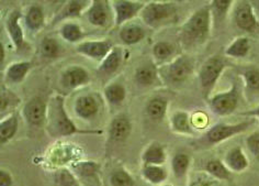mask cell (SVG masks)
<instances>
[{"mask_svg": "<svg viewBox=\"0 0 259 186\" xmlns=\"http://www.w3.org/2000/svg\"><path fill=\"white\" fill-rule=\"evenodd\" d=\"M153 56L158 62H166L172 57L175 53L174 44L168 41H158L153 47Z\"/></svg>", "mask_w": 259, "mask_h": 186, "instance_id": "d590c367", "label": "cell"}, {"mask_svg": "<svg viewBox=\"0 0 259 186\" xmlns=\"http://www.w3.org/2000/svg\"><path fill=\"white\" fill-rule=\"evenodd\" d=\"M177 7L169 2H148L141 12V18L147 27L158 29L177 20Z\"/></svg>", "mask_w": 259, "mask_h": 186, "instance_id": "277c9868", "label": "cell"}, {"mask_svg": "<svg viewBox=\"0 0 259 186\" xmlns=\"http://www.w3.org/2000/svg\"><path fill=\"white\" fill-rule=\"evenodd\" d=\"M24 24L31 32L40 31L45 25V14L41 5L33 4L24 15Z\"/></svg>", "mask_w": 259, "mask_h": 186, "instance_id": "7402d4cb", "label": "cell"}, {"mask_svg": "<svg viewBox=\"0 0 259 186\" xmlns=\"http://www.w3.org/2000/svg\"><path fill=\"white\" fill-rule=\"evenodd\" d=\"M32 68L30 61H21L12 63L6 69V81L10 84H20L22 83Z\"/></svg>", "mask_w": 259, "mask_h": 186, "instance_id": "603a6c76", "label": "cell"}, {"mask_svg": "<svg viewBox=\"0 0 259 186\" xmlns=\"http://www.w3.org/2000/svg\"><path fill=\"white\" fill-rule=\"evenodd\" d=\"M132 132L131 120L124 114L114 116L109 126V139L115 143L125 142Z\"/></svg>", "mask_w": 259, "mask_h": 186, "instance_id": "9a60e30c", "label": "cell"}, {"mask_svg": "<svg viewBox=\"0 0 259 186\" xmlns=\"http://www.w3.org/2000/svg\"><path fill=\"white\" fill-rule=\"evenodd\" d=\"M190 120L192 127L197 128V129H203L209 123L208 115L204 111H194L190 116Z\"/></svg>", "mask_w": 259, "mask_h": 186, "instance_id": "7bdbcfd3", "label": "cell"}, {"mask_svg": "<svg viewBox=\"0 0 259 186\" xmlns=\"http://www.w3.org/2000/svg\"><path fill=\"white\" fill-rule=\"evenodd\" d=\"M233 19L236 27L247 33H255L259 30V20L252 4L249 2H237L233 11Z\"/></svg>", "mask_w": 259, "mask_h": 186, "instance_id": "ba28073f", "label": "cell"}, {"mask_svg": "<svg viewBox=\"0 0 259 186\" xmlns=\"http://www.w3.org/2000/svg\"><path fill=\"white\" fill-rule=\"evenodd\" d=\"M119 38L125 46H135L145 39L146 30L139 23L128 22L121 27Z\"/></svg>", "mask_w": 259, "mask_h": 186, "instance_id": "ffe728a7", "label": "cell"}, {"mask_svg": "<svg viewBox=\"0 0 259 186\" xmlns=\"http://www.w3.org/2000/svg\"><path fill=\"white\" fill-rule=\"evenodd\" d=\"M254 4L256 5V11L258 12V14H259V0H258V2H254Z\"/></svg>", "mask_w": 259, "mask_h": 186, "instance_id": "c3c4849f", "label": "cell"}, {"mask_svg": "<svg viewBox=\"0 0 259 186\" xmlns=\"http://www.w3.org/2000/svg\"><path fill=\"white\" fill-rule=\"evenodd\" d=\"M123 63V50L120 47H114L109 55L103 60L97 69V76L98 79L111 78L118 72Z\"/></svg>", "mask_w": 259, "mask_h": 186, "instance_id": "ac0fdd59", "label": "cell"}, {"mask_svg": "<svg viewBox=\"0 0 259 186\" xmlns=\"http://www.w3.org/2000/svg\"><path fill=\"white\" fill-rule=\"evenodd\" d=\"M205 172L208 173L213 178L219 181H231L232 179V171L225 165L224 162L219 159L209 160L204 166Z\"/></svg>", "mask_w": 259, "mask_h": 186, "instance_id": "484cf974", "label": "cell"}, {"mask_svg": "<svg viewBox=\"0 0 259 186\" xmlns=\"http://www.w3.org/2000/svg\"><path fill=\"white\" fill-rule=\"evenodd\" d=\"M211 6H202L193 11L188 20L179 29V41L186 50H193L203 46L209 40L212 27Z\"/></svg>", "mask_w": 259, "mask_h": 186, "instance_id": "6da1fadb", "label": "cell"}, {"mask_svg": "<svg viewBox=\"0 0 259 186\" xmlns=\"http://www.w3.org/2000/svg\"><path fill=\"white\" fill-rule=\"evenodd\" d=\"M189 186H217V184L214 181H211V179L199 178L197 181L192 182Z\"/></svg>", "mask_w": 259, "mask_h": 186, "instance_id": "f6af8a7d", "label": "cell"}, {"mask_svg": "<svg viewBox=\"0 0 259 186\" xmlns=\"http://www.w3.org/2000/svg\"><path fill=\"white\" fill-rule=\"evenodd\" d=\"M224 163L234 173H242L248 169L249 162L241 146H234L225 155Z\"/></svg>", "mask_w": 259, "mask_h": 186, "instance_id": "44dd1931", "label": "cell"}, {"mask_svg": "<svg viewBox=\"0 0 259 186\" xmlns=\"http://www.w3.org/2000/svg\"><path fill=\"white\" fill-rule=\"evenodd\" d=\"M22 18L21 12L19 10H12L6 20V30L8 32L9 39L14 43V47L18 53L23 51L25 46L23 29L20 24V20Z\"/></svg>", "mask_w": 259, "mask_h": 186, "instance_id": "5bb4252c", "label": "cell"}, {"mask_svg": "<svg viewBox=\"0 0 259 186\" xmlns=\"http://www.w3.org/2000/svg\"><path fill=\"white\" fill-rule=\"evenodd\" d=\"M163 84L169 87H180L191 78L193 73V63L186 54L178 55L169 63L158 68Z\"/></svg>", "mask_w": 259, "mask_h": 186, "instance_id": "3957f363", "label": "cell"}, {"mask_svg": "<svg viewBox=\"0 0 259 186\" xmlns=\"http://www.w3.org/2000/svg\"><path fill=\"white\" fill-rule=\"evenodd\" d=\"M191 163L190 156L185 152H177L171 160L172 174L176 178H183L187 175Z\"/></svg>", "mask_w": 259, "mask_h": 186, "instance_id": "836d02e7", "label": "cell"}, {"mask_svg": "<svg viewBox=\"0 0 259 186\" xmlns=\"http://www.w3.org/2000/svg\"><path fill=\"white\" fill-rule=\"evenodd\" d=\"M25 121L33 127H41L47 124L48 102L41 97L31 98L22 109Z\"/></svg>", "mask_w": 259, "mask_h": 186, "instance_id": "7c38bea8", "label": "cell"}, {"mask_svg": "<svg viewBox=\"0 0 259 186\" xmlns=\"http://www.w3.org/2000/svg\"><path fill=\"white\" fill-rule=\"evenodd\" d=\"M143 165H163L166 162L165 147L159 142H153L148 145L142 155Z\"/></svg>", "mask_w": 259, "mask_h": 186, "instance_id": "cb8c5ba5", "label": "cell"}, {"mask_svg": "<svg viewBox=\"0 0 259 186\" xmlns=\"http://www.w3.org/2000/svg\"><path fill=\"white\" fill-rule=\"evenodd\" d=\"M244 81L245 91L247 94L259 92V68L254 65L243 67L239 72Z\"/></svg>", "mask_w": 259, "mask_h": 186, "instance_id": "f546056e", "label": "cell"}, {"mask_svg": "<svg viewBox=\"0 0 259 186\" xmlns=\"http://www.w3.org/2000/svg\"><path fill=\"white\" fill-rule=\"evenodd\" d=\"M241 116H246V117H251L259 120V106H257L254 109H250V110L241 113Z\"/></svg>", "mask_w": 259, "mask_h": 186, "instance_id": "bcb514c9", "label": "cell"}, {"mask_svg": "<svg viewBox=\"0 0 259 186\" xmlns=\"http://www.w3.org/2000/svg\"><path fill=\"white\" fill-rule=\"evenodd\" d=\"M246 146L249 150L250 155L254 157L257 162H259V130L251 132L245 140Z\"/></svg>", "mask_w": 259, "mask_h": 186, "instance_id": "b9f144b4", "label": "cell"}, {"mask_svg": "<svg viewBox=\"0 0 259 186\" xmlns=\"http://www.w3.org/2000/svg\"><path fill=\"white\" fill-rule=\"evenodd\" d=\"M168 109V100L164 97H154L148 100L145 107L146 115L155 123H160L166 117Z\"/></svg>", "mask_w": 259, "mask_h": 186, "instance_id": "d4e9b609", "label": "cell"}, {"mask_svg": "<svg viewBox=\"0 0 259 186\" xmlns=\"http://www.w3.org/2000/svg\"><path fill=\"white\" fill-rule=\"evenodd\" d=\"M250 41L247 36H239L225 49V55L234 59H242L249 53Z\"/></svg>", "mask_w": 259, "mask_h": 186, "instance_id": "4dcf8cb0", "label": "cell"}, {"mask_svg": "<svg viewBox=\"0 0 259 186\" xmlns=\"http://www.w3.org/2000/svg\"><path fill=\"white\" fill-rule=\"evenodd\" d=\"M228 66V62L221 55H212L202 64L199 69L198 78L203 97L208 100L213 88Z\"/></svg>", "mask_w": 259, "mask_h": 186, "instance_id": "8992f818", "label": "cell"}, {"mask_svg": "<svg viewBox=\"0 0 259 186\" xmlns=\"http://www.w3.org/2000/svg\"><path fill=\"white\" fill-rule=\"evenodd\" d=\"M0 54H2V56H0V61H2V65H3V63L5 61V48L3 46V43H0Z\"/></svg>", "mask_w": 259, "mask_h": 186, "instance_id": "7dc6e473", "label": "cell"}, {"mask_svg": "<svg viewBox=\"0 0 259 186\" xmlns=\"http://www.w3.org/2000/svg\"><path fill=\"white\" fill-rule=\"evenodd\" d=\"M19 127V118L17 114H10L9 116L2 119L0 123V142L6 144L16 136Z\"/></svg>", "mask_w": 259, "mask_h": 186, "instance_id": "4316f807", "label": "cell"}, {"mask_svg": "<svg viewBox=\"0 0 259 186\" xmlns=\"http://www.w3.org/2000/svg\"><path fill=\"white\" fill-rule=\"evenodd\" d=\"M110 184L111 186H134L135 181L127 171L124 169H118L110 175Z\"/></svg>", "mask_w": 259, "mask_h": 186, "instance_id": "f35d334b", "label": "cell"}, {"mask_svg": "<svg viewBox=\"0 0 259 186\" xmlns=\"http://www.w3.org/2000/svg\"><path fill=\"white\" fill-rule=\"evenodd\" d=\"M60 34L68 43H77L83 39V31L78 23L74 21H66L60 28Z\"/></svg>", "mask_w": 259, "mask_h": 186, "instance_id": "1f68e13d", "label": "cell"}, {"mask_svg": "<svg viewBox=\"0 0 259 186\" xmlns=\"http://www.w3.org/2000/svg\"><path fill=\"white\" fill-rule=\"evenodd\" d=\"M0 111L2 114L6 113L7 110L12 107L17 106L19 102H20V99L17 97V95L15 93H12L8 89H2V96H0Z\"/></svg>", "mask_w": 259, "mask_h": 186, "instance_id": "60d3db41", "label": "cell"}, {"mask_svg": "<svg viewBox=\"0 0 259 186\" xmlns=\"http://www.w3.org/2000/svg\"><path fill=\"white\" fill-rule=\"evenodd\" d=\"M40 52L45 59H56L61 53L60 43L54 38L45 36L40 44Z\"/></svg>", "mask_w": 259, "mask_h": 186, "instance_id": "8d00e7d4", "label": "cell"}, {"mask_svg": "<svg viewBox=\"0 0 259 186\" xmlns=\"http://www.w3.org/2000/svg\"><path fill=\"white\" fill-rule=\"evenodd\" d=\"M89 82L90 75L88 70L80 65H72L66 67L60 79L61 86L69 92L87 85Z\"/></svg>", "mask_w": 259, "mask_h": 186, "instance_id": "4fadbf2b", "label": "cell"}, {"mask_svg": "<svg viewBox=\"0 0 259 186\" xmlns=\"http://www.w3.org/2000/svg\"><path fill=\"white\" fill-rule=\"evenodd\" d=\"M74 110L80 119L92 120L98 116L100 110V104L98 99L92 94L81 95L75 101Z\"/></svg>", "mask_w": 259, "mask_h": 186, "instance_id": "e0dca14e", "label": "cell"}, {"mask_svg": "<svg viewBox=\"0 0 259 186\" xmlns=\"http://www.w3.org/2000/svg\"><path fill=\"white\" fill-rule=\"evenodd\" d=\"M55 184L57 186H80L76 176L68 169H61L55 175Z\"/></svg>", "mask_w": 259, "mask_h": 186, "instance_id": "ab89813d", "label": "cell"}, {"mask_svg": "<svg viewBox=\"0 0 259 186\" xmlns=\"http://www.w3.org/2000/svg\"><path fill=\"white\" fill-rule=\"evenodd\" d=\"M232 0H213L210 3L213 21L222 22L233 6Z\"/></svg>", "mask_w": 259, "mask_h": 186, "instance_id": "74e56055", "label": "cell"}, {"mask_svg": "<svg viewBox=\"0 0 259 186\" xmlns=\"http://www.w3.org/2000/svg\"><path fill=\"white\" fill-rule=\"evenodd\" d=\"M47 131L53 138H64L76 133H88L81 131L73 123L65 108V99L62 95L52 96L48 101Z\"/></svg>", "mask_w": 259, "mask_h": 186, "instance_id": "7a4b0ae2", "label": "cell"}, {"mask_svg": "<svg viewBox=\"0 0 259 186\" xmlns=\"http://www.w3.org/2000/svg\"><path fill=\"white\" fill-rule=\"evenodd\" d=\"M145 5L146 3L133 2V0H113L111 2V6L114 16V24L120 27V25L128 23L132 19L141 15Z\"/></svg>", "mask_w": 259, "mask_h": 186, "instance_id": "30bf717a", "label": "cell"}, {"mask_svg": "<svg viewBox=\"0 0 259 186\" xmlns=\"http://www.w3.org/2000/svg\"><path fill=\"white\" fill-rule=\"evenodd\" d=\"M255 118H251L250 120H245L236 124H217L205 131L203 136L200 138L199 142L203 146H212L220 144L225 140H228L232 137H235L237 134L248 130L249 128L255 124Z\"/></svg>", "mask_w": 259, "mask_h": 186, "instance_id": "5b68a950", "label": "cell"}, {"mask_svg": "<svg viewBox=\"0 0 259 186\" xmlns=\"http://www.w3.org/2000/svg\"><path fill=\"white\" fill-rule=\"evenodd\" d=\"M161 186H172V185H170V184H165V185H161Z\"/></svg>", "mask_w": 259, "mask_h": 186, "instance_id": "681fc988", "label": "cell"}, {"mask_svg": "<svg viewBox=\"0 0 259 186\" xmlns=\"http://www.w3.org/2000/svg\"><path fill=\"white\" fill-rule=\"evenodd\" d=\"M142 175L148 183L158 185L166 181L167 171L163 165H143Z\"/></svg>", "mask_w": 259, "mask_h": 186, "instance_id": "e575fe53", "label": "cell"}, {"mask_svg": "<svg viewBox=\"0 0 259 186\" xmlns=\"http://www.w3.org/2000/svg\"><path fill=\"white\" fill-rule=\"evenodd\" d=\"M113 43L111 40H90V41H82L76 46V52L89 57L94 61L102 62L109 53L113 50Z\"/></svg>", "mask_w": 259, "mask_h": 186, "instance_id": "8fae6325", "label": "cell"}, {"mask_svg": "<svg viewBox=\"0 0 259 186\" xmlns=\"http://www.w3.org/2000/svg\"><path fill=\"white\" fill-rule=\"evenodd\" d=\"M103 96L108 104L111 106H120L126 98V89L120 83H111L103 89Z\"/></svg>", "mask_w": 259, "mask_h": 186, "instance_id": "f1b7e54d", "label": "cell"}, {"mask_svg": "<svg viewBox=\"0 0 259 186\" xmlns=\"http://www.w3.org/2000/svg\"><path fill=\"white\" fill-rule=\"evenodd\" d=\"M73 170L74 174L78 177L95 181L98 177L100 166L98 163L93 161H81L73 164Z\"/></svg>", "mask_w": 259, "mask_h": 186, "instance_id": "d6a6232c", "label": "cell"}, {"mask_svg": "<svg viewBox=\"0 0 259 186\" xmlns=\"http://www.w3.org/2000/svg\"><path fill=\"white\" fill-rule=\"evenodd\" d=\"M134 81L141 87H153L163 84L159 76V70L152 62L143 63L135 69Z\"/></svg>", "mask_w": 259, "mask_h": 186, "instance_id": "2e32d148", "label": "cell"}, {"mask_svg": "<svg viewBox=\"0 0 259 186\" xmlns=\"http://www.w3.org/2000/svg\"><path fill=\"white\" fill-rule=\"evenodd\" d=\"M239 88L237 82H234L232 84L231 88L226 92L217 94L212 96L208 99L209 107L214 113V115L219 117H226L230 116L234 113L239 102Z\"/></svg>", "mask_w": 259, "mask_h": 186, "instance_id": "52a82bcc", "label": "cell"}, {"mask_svg": "<svg viewBox=\"0 0 259 186\" xmlns=\"http://www.w3.org/2000/svg\"><path fill=\"white\" fill-rule=\"evenodd\" d=\"M14 185V178L8 171L4 169L0 170V186H12Z\"/></svg>", "mask_w": 259, "mask_h": 186, "instance_id": "ee69618b", "label": "cell"}, {"mask_svg": "<svg viewBox=\"0 0 259 186\" xmlns=\"http://www.w3.org/2000/svg\"><path fill=\"white\" fill-rule=\"evenodd\" d=\"M89 5L90 2H85V0L83 2L82 0H69V2H66L54 17L53 21H52V25H55L56 23L64 20L81 17L82 14H85Z\"/></svg>", "mask_w": 259, "mask_h": 186, "instance_id": "d6986e66", "label": "cell"}, {"mask_svg": "<svg viewBox=\"0 0 259 186\" xmlns=\"http://www.w3.org/2000/svg\"><path fill=\"white\" fill-rule=\"evenodd\" d=\"M111 3L107 2V0H93L90 2L89 7L85 11V17L87 21L93 24L94 27L99 28H107L110 25V19L113 18V10Z\"/></svg>", "mask_w": 259, "mask_h": 186, "instance_id": "9c48e42d", "label": "cell"}, {"mask_svg": "<svg viewBox=\"0 0 259 186\" xmlns=\"http://www.w3.org/2000/svg\"><path fill=\"white\" fill-rule=\"evenodd\" d=\"M170 127L172 131L180 134H193V127L191 125L190 115L187 111H176L170 119Z\"/></svg>", "mask_w": 259, "mask_h": 186, "instance_id": "83f0119b", "label": "cell"}]
</instances>
